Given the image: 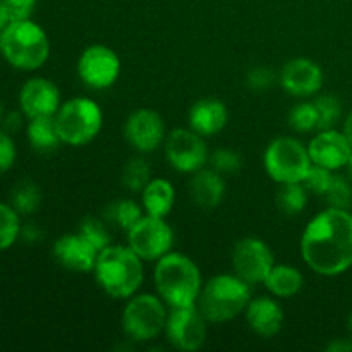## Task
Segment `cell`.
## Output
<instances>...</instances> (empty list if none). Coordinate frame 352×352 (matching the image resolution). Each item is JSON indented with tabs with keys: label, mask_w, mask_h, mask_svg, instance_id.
Wrapping results in <instances>:
<instances>
[{
	"label": "cell",
	"mask_w": 352,
	"mask_h": 352,
	"mask_svg": "<svg viewBox=\"0 0 352 352\" xmlns=\"http://www.w3.org/2000/svg\"><path fill=\"white\" fill-rule=\"evenodd\" d=\"M306 265L316 274L333 277L352 267V215L332 208L316 215L301 237Z\"/></svg>",
	"instance_id": "6da1fadb"
},
{
	"label": "cell",
	"mask_w": 352,
	"mask_h": 352,
	"mask_svg": "<svg viewBox=\"0 0 352 352\" xmlns=\"http://www.w3.org/2000/svg\"><path fill=\"white\" fill-rule=\"evenodd\" d=\"M0 54L12 67L34 71L47 62L50 41L43 28L31 19L10 21L0 33Z\"/></svg>",
	"instance_id": "7a4b0ae2"
},
{
	"label": "cell",
	"mask_w": 352,
	"mask_h": 352,
	"mask_svg": "<svg viewBox=\"0 0 352 352\" xmlns=\"http://www.w3.org/2000/svg\"><path fill=\"white\" fill-rule=\"evenodd\" d=\"M155 284L160 298L172 308L196 305L203 289L196 263L181 253H167L158 260Z\"/></svg>",
	"instance_id": "3957f363"
},
{
	"label": "cell",
	"mask_w": 352,
	"mask_h": 352,
	"mask_svg": "<svg viewBox=\"0 0 352 352\" xmlns=\"http://www.w3.org/2000/svg\"><path fill=\"white\" fill-rule=\"evenodd\" d=\"M95 275L100 287L110 298L127 299L143 282V265L141 258L131 248L110 244L98 253Z\"/></svg>",
	"instance_id": "277c9868"
},
{
	"label": "cell",
	"mask_w": 352,
	"mask_h": 352,
	"mask_svg": "<svg viewBox=\"0 0 352 352\" xmlns=\"http://www.w3.org/2000/svg\"><path fill=\"white\" fill-rule=\"evenodd\" d=\"M250 301L251 289L248 282L237 275H217L201 289L196 306L206 322L223 323L243 313Z\"/></svg>",
	"instance_id": "5b68a950"
},
{
	"label": "cell",
	"mask_w": 352,
	"mask_h": 352,
	"mask_svg": "<svg viewBox=\"0 0 352 352\" xmlns=\"http://www.w3.org/2000/svg\"><path fill=\"white\" fill-rule=\"evenodd\" d=\"M102 110L86 96H78L62 103L55 113L58 136L62 143L71 146H82L96 138L102 129Z\"/></svg>",
	"instance_id": "8992f818"
},
{
	"label": "cell",
	"mask_w": 352,
	"mask_h": 352,
	"mask_svg": "<svg viewBox=\"0 0 352 352\" xmlns=\"http://www.w3.org/2000/svg\"><path fill=\"white\" fill-rule=\"evenodd\" d=\"M311 165L308 148L294 138H277L265 151V170L280 184L302 182Z\"/></svg>",
	"instance_id": "52a82bcc"
},
{
	"label": "cell",
	"mask_w": 352,
	"mask_h": 352,
	"mask_svg": "<svg viewBox=\"0 0 352 352\" xmlns=\"http://www.w3.org/2000/svg\"><path fill=\"white\" fill-rule=\"evenodd\" d=\"M167 311L157 296L141 294L127 302L122 313L124 332L129 339L146 342L162 333L167 325Z\"/></svg>",
	"instance_id": "ba28073f"
},
{
	"label": "cell",
	"mask_w": 352,
	"mask_h": 352,
	"mask_svg": "<svg viewBox=\"0 0 352 352\" xmlns=\"http://www.w3.org/2000/svg\"><path fill=\"white\" fill-rule=\"evenodd\" d=\"M129 248L144 261H158L170 253L174 243V232L170 226L160 217H141L127 230Z\"/></svg>",
	"instance_id": "9c48e42d"
},
{
	"label": "cell",
	"mask_w": 352,
	"mask_h": 352,
	"mask_svg": "<svg viewBox=\"0 0 352 352\" xmlns=\"http://www.w3.org/2000/svg\"><path fill=\"white\" fill-rule=\"evenodd\" d=\"M165 157L175 170L195 174L208 162V150L196 131L174 129L165 140Z\"/></svg>",
	"instance_id": "30bf717a"
},
{
	"label": "cell",
	"mask_w": 352,
	"mask_h": 352,
	"mask_svg": "<svg viewBox=\"0 0 352 352\" xmlns=\"http://www.w3.org/2000/svg\"><path fill=\"white\" fill-rule=\"evenodd\" d=\"M120 74V58L105 45H91L78 60V76L88 88L105 89L117 81Z\"/></svg>",
	"instance_id": "8fae6325"
},
{
	"label": "cell",
	"mask_w": 352,
	"mask_h": 352,
	"mask_svg": "<svg viewBox=\"0 0 352 352\" xmlns=\"http://www.w3.org/2000/svg\"><path fill=\"white\" fill-rule=\"evenodd\" d=\"M232 267L244 282L250 285L260 284L274 268V253L261 239L246 237L234 246Z\"/></svg>",
	"instance_id": "7c38bea8"
},
{
	"label": "cell",
	"mask_w": 352,
	"mask_h": 352,
	"mask_svg": "<svg viewBox=\"0 0 352 352\" xmlns=\"http://www.w3.org/2000/svg\"><path fill=\"white\" fill-rule=\"evenodd\" d=\"M205 322V316L196 305L172 308L167 316L165 332L172 346L177 349L198 351L206 340Z\"/></svg>",
	"instance_id": "4fadbf2b"
},
{
	"label": "cell",
	"mask_w": 352,
	"mask_h": 352,
	"mask_svg": "<svg viewBox=\"0 0 352 352\" xmlns=\"http://www.w3.org/2000/svg\"><path fill=\"white\" fill-rule=\"evenodd\" d=\"M126 140L140 153H150L162 144L165 138V124L160 113L150 109L133 112L124 127Z\"/></svg>",
	"instance_id": "5bb4252c"
},
{
	"label": "cell",
	"mask_w": 352,
	"mask_h": 352,
	"mask_svg": "<svg viewBox=\"0 0 352 352\" xmlns=\"http://www.w3.org/2000/svg\"><path fill=\"white\" fill-rule=\"evenodd\" d=\"M19 105L28 119L55 116L60 109V91L45 78L28 79L19 91Z\"/></svg>",
	"instance_id": "9a60e30c"
},
{
	"label": "cell",
	"mask_w": 352,
	"mask_h": 352,
	"mask_svg": "<svg viewBox=\"0 0 352 352\" xmlns=\"http://www.w3.org/2000/svg\"><path fill=\"white\" fill-rule=\"evenodd\" d=\"M311 164L325 167L329 170L346 167L352 155V144L346 134L337 133L333 129L322 131L311 140L308 146Z\"/></svg>",
	"instance_id": "2e32d148"
},
{
	"label": "cell",
	"mask_w": 352,
	"mask_h": 352,
	"mask_svg": "<svg viewBox=\"0 0 352 352\" xmlns=\"http://www.w3.org/2000/svg\"><path fill=\"white\" fill-rule=\"evenodd\" d=\"M282 88L292 96H311L320 91L323 85V72L318 64L309 58H292L278 76Z\"/></svg>",
	"instance_id": "e0dca14e"
},
{
	"label": "cell",
	"mask_w": 352,
	"mask_h": 352,
	"mask_svg": "<svg viewBox=\"0 0 352 352\" xmlns=\"http://www.w3.org/2000/svg\"><path fill=\"white\" fill-rule=\"evenodd\" d=\"M54 258L65 270L86 274V272L95 270L98 251L79 232L65 234L55 241Z\"/></svg>",
	"instance_id": "ac0fdd59"
},
{
	"label": "cell",
	"mask_w": 352,
	"mask_h": 352,
	"mask_svg": "<svg viewBox=\"0 0 352 352\" xmlns=\"http://www.w3.org/2000/svg\"><path fill=\"white\" fill-rule=\"evenodd\" d=\"M246 320L254 333L261 337H274L280 332L284 323V311L277 301L261 296L246 306Z\"/></svg>",
	"instance_id": "d6986e66"
},
{
	"label": "cell",
	"mask_w": 352,
	"mask_h": 352,
	"mask_svg": "<svg viewBox=\"0 0 352 352\" xmlns=\"http://www.w3.org/2000/svg\"><path fill=\"white\" fill-rule=\"evenodd\" d=\"M229 112L217 98H201L189 110V126L201 136H213L226 127Z\"/></svg>",
	"instance_id": "ffe728a7"
},
{
	"label": "cell",
	"mask_w": 352,
	"mask_h": 352,
	"mask_svg": "<svg viewBox=\"0 0 352 352\" xmlns=\"http://www.w3.org/2000/svg\"><path fill=\"white\" fill-rule=\"evenodd\" d=\"M189 195L199 208L212 210L222 203L226 195V182L222 174L213 168H199L189 182Z\"/></svg>",
	"instance_id": "44dd1931"
},
{
	"label": "cell",
	"mask_w": 352,
	"mask_h": 352,
	"mask_svg": "<svg viewBox=\"0 0 352 352\" xmlns=\"http://www.w3.org/2000/svg\"><path fill=\"white\" fill-rule=\"evenodd\" d=\"M174 201V186L167 179H153L143 189V206L146 210V215L165 219L170 213Z\"/></svg>",
	"instance_id": "7402d4cb"
},
{
	"label": "cell",
	"mask_w": 352,
	"mask_h": 352,
	"mask_svg": "<svg viewBox=\"0 0 352 352\" xmlns=\"http://www.w3.org/2000/svg\"><path fill=\"white\" fill-rule=\"evenodd\" d=\"M28 141L31 148L40 153H52L60 146L62 140L58 136L55 116L34 117L28 124Z\"/></svg>",
	"instance_id": "603a6c76"
},
{
	"label": "cell",
	"mask_w": 352,
	"mask_h": 352,
	"mask_svg": "<svg viewBox=\"0 0 352 352\" xmlns=\"http://www.w3.org/2000/svg\"><path fill=\"white\" fill-rule=\"evenodd\" d=\"M268 291L278 298H292L302 287L301 272L291 265H274L268 277L265 278Z\"/></svg>",
	"instance_id": "cb8c5ba5"
},
{
	"label": "cell",
	"mask_w": 352,
	"mask_h": 352,
	"mask_svg": "<svg viewBox=\"0 0 352 352\" xmlns=\"http://www.w3.org/2000/svg\"><path fill=\"white\" fill-rule=\"evenodd\" d=\"M143 217L141 213V208L136 205V201L133 199H116L110 205H107L105 212H103V219L107 222L113 223L119 229L122 230H129L138 220Z\"/></svg>",
	"instance_id": "d4e9b609"
},
{
	"label": "cell",
	"mask_w": 352,
	"mask_h": 352,
	"mask_svg": "<svg viewBox=\"0 0 352 352\" xmlns=\"http://www.w3.org/2000/svg\"><path fill=\"white\" fill-rule=\"evenodd\" d=\"M308 205V189L302 182L282 184L277 192V206L284 215H298Z\"/></svg>",
	"instance_id": "484cf974"
},
{
	"label": "cell",
	"mask_w": 352,
	"mask_h": 352,
	"mask_svg": "<svg viewBox=\"0 0 352 352\" xmlns=\"http://www.w3.org/2000/svg\"><path fill=\"white\" fill-rule=\"evenodd\" d=\"M41 189L33 181H21L10 192V205L19 215H31L40 208Z\"/></svg>",
	"instance_id": "4316f807"
},
{
	"label": "cell",
	"mask_w": 352,
	"mask_h": 352,
	"mask_svg": "<svg viewBox=\"0 0 352 352\" xmlns=\"http://www.w3.org/2000/svg\"><path fill=\"white\" fill-rule=\"evenodd\" d=\"M151 181V167L143 157H133L122 168V184L133 192H143Z\"/></svg>",
	"instance_id": "83f0119b"
},
{
	"label": "cell",
	"mask_w": 352,
	"mask_h": 352,
	"mask_svg": "<svg viewBox=\"0 0 352 352\" xmlns=\"http://www.w3.org/2000/svg\"><path fill=\"white\" fill-rule=\"evenodd\" d=\"M21 236L19 213L12 205L0 203V253L7 251Z\"/></svg>",
	"instance_id": "f1b7e54d"
},
{
	"label": "cell",
	"mask_w": 352,
	"mask_h": 352,
	"mask_svg": "<svg viewBox=\"0 0 352 352\" xmlns=\"http://www.w3.org/2000/svg\"><path fill=\"white\" fill-rule=\"evenodd\" d=\"M78 232L81 234L98 253L110 246V234L105 222H102L100 219H95V217H85V219L81 220V223H79Z\"/></svg>",
	"instance_id": "f546056e"
},
{
	"label": "cell",
	"mask_w": 352,
	"mask_h": 352,
	"mask_svg": "<svg viewBox=\"0 0 352 352\" xmlns=\"http://www.w3.org/2000/svg\"><path fill=\"white\" fill-rule=\"evenodd\" d=\"M289 124L292 129L299 133L318 129V110H316L315 102L298 103L289 113Z\"/></svg>",
	"instance_id": "4dcf8cb0"
},
{
	"label": "cell",
	"mask_w": 352,
	"mask_h": 352,
	"mask_svg": "<svg viewBox=\"0 0 352 352\" xmlns=\"http://www.w3.org/2000/svg\"><path fill=\"white\" fill-rule=\"evenodd\" d=\"M316 110H318V129H332L340 119V102L332 95H323L315 100Z\"/></svg>",
	"instance_id": "1f68e13d"
},
{
	"label": "cell",
	"mask_w": 352,
	"mask_h": 352,
	"mask_svg": "<svg viewBox=\"0 0 352 352\" xmlns=\"http://www.w3.org/2000/svg\"><path fill=\"white\" fill-rule=\"evenodd\" d=\"M208 162L213 170H217L219 174H237L243 167V160H241L239 153L227 150V148H220V150L213 151L208 157Z\"/></svg>",
	"instance_id": "d6a6232c"
},
{
	"label": "cell",
	"mask_w": 352,
	"mask_h": 352,
	"mask_svg": "<svg viewBox=\"0 0 352 352\" xmlns=\"http://www.w3.org/2000/svg\"><path fill=\"white\" fill-rule=\"evenodd\" d=\"M325 198L332 208L346 210L352 201V188L347 179L340 177V175H333L329 191L325 192Z\"/></svg>",
	"instance_id": "836d02e7"
},
{
	"label": "cell",
	"mask_w": 352,
	"mask_h": 352,
	"mask_svg": "<svg viewBox=\"0 0 352 352\" xmlns=\"http://www.w3.org/2000/svg\"><path fill=\"white\" fill-rule=\"evenodd\" d=\"M332 177L333 175L330 174L329 168L313 164L311 167H309L306 177L302 179V184H305V188L308 189V192H313V195H318V196H325V192L329 191L330 188V182H332Z\"/></svg>",
	"instance_id": "e575fe53"
},
{
	"label": "cell",
	"mask_w": 352,
	"mask_h": 352,
	"mask_svg": "<svg viewBox=\"0 0 352 352\" xmlns=\"http://www.w3.org/2000/svg\"><path fill=\"white\" fill-rule=\"evenodd\" d=\"M275 81H277V76L268 67H254L246 76V85L253 91H267L275 85Z\"/></svg>",
	"instance_id": "d590c367"
},
{
	"label": "cell",
	"mask_w": 352,
	"mask_h": 352,
	"mask_svg": "<svg viewBox=\"0 0 352 352\" xmlns=\"http://www.w3.org/2000/svg\"><path fill=\"white\" fill-rule=\"evenodd\" d=\"M17 150L7 131L0 129V174H6L16 164Z\"/></svg>",
	"instance_id": "8d00e7d4"
},
{
	"label": "cell",
	"mask_w": 352,
	"mask_h": 352,
	"mask_svg": "<svg viewBox=\"0 0 352 352\" xmlns=\"http://www.w3.org/2000/svg\"><path fill=\"white\" fill-rule=\"evenodd\" d=\"M2 2L9 12L10 21L31 19V14L36 7V0H2Z\"/></svg>",
	"instance_id": "74e56055"
},
{
	"label": "cell",
	"mask_w": 352,
	"mask_h": 352,
	"mask_svg": "<svg viewBox=\"0 0 352 352\" xmlns=\"http://www.w3.org/2000/svg\"><path fill=\"white\" fill-rule=\"evenodd\" d=\"M23 116L24 113H19V112L6 113V117H3V120H2L3 131H7L9 134L19 131L21 126H23Z\"/></svg>",
	"instance_id": "f35d334b"
},
{
	"label": "cell",
	"mask_w": 352,
	"mask_h": 352,
	"mask_svg": "<svg viewBox=\"0 0 352 352\" xmlns=\"http://www.w3.org/2000/svg\"><path fill=\"white\" fill-rule=\"evenodd\" d=\"M19 237H23L26 243L34 244V243H38L41 237H43V232H41L40 227L34 226V223H26V226H21V236Z\"/></svg>",
	"instance_id": "ab89813d"
},
{
	"label": "cell",
	"mask_w": 352,
	"mask_h": 352,
	"mask_svg": "<svg viewBox=\"0 0 352 352\" xmlns=\"http://www.w3.org/2000/svg\"><path fill=\"white\" fill-rule=\"evenodd\" d=\"M327 349H329L330 352H351L352 351V342H349V340L337 339L336 342L330 344Z\"/></svg>",
	"instance_id": "60d3db41"
},
{
	"label": "cell",
	"mask_w": 352,
	"mask_h": 352,
	"mask_svg": "<svg viewBox=\"0 0 352 352\" xmlns=\"http://www.w3.org/2000/svg\"><path fill=\"white\" fill-rule=\"evenodd\" d=\"M9 23H10V16H9V12H7V9H6V6H3V2H2V0H0V33H2V31L6 30V26Z\"/></svg>",
	"instance_id": "b9f144b4"
},
{
	"label": "cell",
	"mask_w": 352,
	"mask_h": 352,
	"mask_svg": "<svg viewBox=\"0 0 352 352\" xmlns=\"http://www.w3.org/2000/svg\"><path fill=\"white\" fill-rule=\"evenodd\" d=\"M344 134L349 140V143L352 144V112L349 113V117L346 119V124H344Z\"/></svg>",
	"instance_id": "7bdbcfd3"
},
{
	"label": "cell",
	"mask_w": 352,
	"mask_h": 352,
	"mask_svg": "<svg viewBox=\"0 0 352 352\" xmlns=\"http://www.w3.org/2000/svg\"><path fill=\"white\" fill-rule=\"evenodd\" d=\"M347 172H349V177L352 179V155H351V158H349V162H347Z\"/></svg>",
	"instance_id": "ee69618b"
},
{
	"label": "cell",
	"mask_w": 352,
	"mask_h": 352,
	"mask_svg": "<svg viewBox=\"0 0 352 352\" xmlns=\"http://www.w3.org/2000/svg\"><path fill=\"white\" fill-rule=\"evenodd\" d=\"M3 117H6V110H3V103L0 102V124H2Z\"/></svg>",
	"instance_id": "f6af8a7d"
},
{
	"label": "cell",
	"mask_w": 352,
	"mask_h": 352,
	"mask_svg": "<svg viewBox=\"0 0 352 352\" xmlns=\"http://www.w3.org/2000/svg\"><path fill=\"white\" fill-rule=\"evenodd\" d=\"M347 329H349V332H351V336H352V313H351V316H349V322H347Z\"/></svg>",
	"instance_id": "bcb514c9"
}]
</instances>
